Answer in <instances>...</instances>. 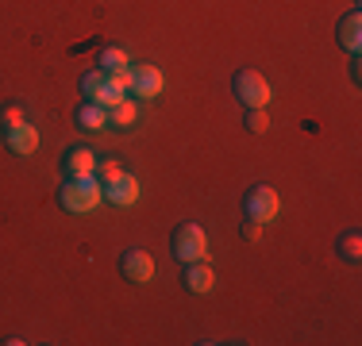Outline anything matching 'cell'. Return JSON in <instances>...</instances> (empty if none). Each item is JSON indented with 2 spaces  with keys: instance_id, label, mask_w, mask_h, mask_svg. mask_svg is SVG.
Segmentation results:
<instances>
[{
  "instance_id": "6da1fadb",
  "label": "cell",
  "mask_w": 362,
  "mask_h": 346,
  "mask_svg": "<svg viewBox=\"0 0 362 346\" xmlns=\"http://www.w3.org/2000/svg\"><path fill=\"white\" fill-rule=\"evenodd\" d=\"M58 204L74 215H89L105 204V185H100L93 173H85V177H66L62 189H58Z\"/></svg>"
},
{
  "instance_id": "7a4b0ae2",
  "label": "cell",
  "mask_w": 362,
  "mask_h": 346,
  "mask_svg": "<svg viewBox=\"0 0 362 346\" xmlns=\"http://www.w3.org/2000/svg\"><path fill=\"white\" fill-rule=\"evenodd\" d=\"M170 250H174L181 266L201 262V258H209V235H204L201 223H177L174 235H170Z\"/></svg>"
},
{
  "instance_id": "3957f363",
  "label": "cell",
  "mask_w": 362,
  "mask_h": 346,
  "mask_svg": "<svg viewBox=\"0 0 362 346\" xmlns=\"http://www.w3.org/2000/svg\"><path fill=\"white\" fill-rule=\"evenodd\" d=\"M231 93H235V100L243 104V108H266L274 97L270 81H266L258 69H239V73L231 77Z\"/></svg>"
},
{
  "instance_id": "277c9868",
  "label": "cell",
  "mask_w": 362,
  "mask_h": 346,
  "mask_svg": "<svg viewBox=\"0 0 362 346\" xmlns=\"http://www.w3.org/2000/svg\"><path fill=\"white\" fill-rule=\"evenodd\" d=\"M243 212L247 220H258V223H270L281 215V196L274 193L270 185H251L243 196Z\"/></svg>"
},
{
  "instance_id": "5b68a950",
  "label": "cell",
  "mask_w": 362,
  "mask_h": 346,
  "mask_svg": "<svg viewBox=\"0 0 362 346\" xmlns=\"http://www.w3.org/2000/svg\"><path fill=\"white\" fill-rule=\"evenodd\" d=\"M162 89H166V77H162L158 66H151V62L132 66V97L154 100V97H162Z\"/></svg>"
},
{
  "instance_id": "8992f818",
  "label": "cell",
  "mask_w": 362,
  "mask_h": 346,
  "mask_svg": "<svg viewBox=\"0 0 362 346\" xmlns=\"http://www.w3.org/2000/svg\"><path fill=\"white\" fill-rule=\"evenodd\" d=\"M119 273L132 285H146V281H154V258L146 254L143 246H132V250L119 254Z\"/></svg>"
},
{
  "instance_id": "52a82bcc",
  "label": "cell",
  "mask_w": 362,
  "mask_h": 346,
  "mask_svg": "<svg viewBox=\"0 0 362 346\" xmlns=\"http://www.w3.org/2000/svg\"><path fill=\"white\" fill-rule=\"evenodd\" d=\"M181 285H185L189 292H197V297H204V292L216 289V270H212L209 262H185V273H181Z\"/></svg>"
},
{
  "instance_id": "ba28073f",
  "label": "cell",
  "mask_w": 362,
  "mask_h": 346,
  "mask_svg": "<svg viewBox=\"0 0 362 346\" xmlns=\"http://www.w3.org/2000/svg\"><path fill=\"white\" fill-rule=\"evenodd\" d=\"M105 201L116 204V208H132L135 201H139V181L124 169L116 181H108V185H105Z\"/></svg>"
},
{
  "instance_id": "9c48e42d",
  "label": "cell",
  "mask_w": 362,
  "mask_h": 346,
  "mask_svg": "<svg viewBox=\"0 0 362 346\" xmlns=\"http://www.w3.org/2000/svg\"><path fill=\"white\" fill-rule=\"evenodd\" d=\"M4 143H8V150H12L16 158H31V154L39 150L35 124H20V127H12V131H4Z\"/></svg>"
},
{
  "instance_id": "30bf717a",
  "label": "cell",
  "mask_w": 362,
  "mask_h": 346,
  "mask_svg": "<svg viewBox=\"0 0 362 346\" xmlns=\"http://www.w3.org/2000/svg\"><path fill=\"white\" fill-rule=\"evenodd\" d=\"M335 39L347 54H358L362 50V12H347L339 23H335Z\"/></svg>"
},
{
  "instance_id": "8fae6325",
  "label": "cell",
  "mask_w": 362,
  "mask_h": 346,
  "mask_svg": "<svg viewBox=\"0 0 362 346\" xmlns=\"http://www.w3.org/2000/svg\"><path fill=\"white\" fill-rule=\"evenodd\" d=\"M74 124L81 127V131H105L108 127V108H100L97 100H85L74 108Z\"/></svg>"
},
{
  "instance_id": "7c38bea8",
  "label": "cell",
  "mask_w": 362,
  "mask_h": 346,
  "mask_svg": "<svg viewBox=\"0 0 362 346\" xmlns=\"http://www.w3.org/2000/svg\"><path fill=\"white\" fill-rule=\"evenodd\" d=\"M97 154L89 150V146H74L70 154H66V177H85V173L97 169Z\"/></svg>"
},
{
  "instance_id": "4fadbf2b",
  "label": "cell",
  "mask_w": 362,
  "mask_h": 346,
  "mask_svg": "<svg viewBox=\"0 0 362 346\" xmlns=\"http://www.w3.org/2000/svg\"><path fill=\"white\" fill-rule=\"evenodd\" d=\"M335 254H339L343 262H358V258H362V235H358L355 227L343 231V235L335 239Z\"/></svg>"
},
{
  "instance_id": "5bb4252c",
  "label": "cell",
  "mask_w": 362,
  "mask_h": 346,
  "mask_svg": "<svg viewBox=\"0 0 362 346\" xmlns=\"http://www.w3.org/2000/svg\"><path fill=\"white\" fill-rule=\"evenodd\" d=\"M135 119H139V104H135L132 97H124L119 104L108 108V124H116V127H132Z\"/></svg>"
},
{
  "instance_id": "9a60e30c",
  "label": "cell",
  "mask_w": 362,
  "mask_h": 346,
  "mask_svg": "<svg viewBox=\"0 0 362 346\" xmlns=\"http://www.w3.org/2000/svg\"><path fill=\"white\" fill-rule=\"evenodd\" d=\"M105 81H108V73L105 69H89V73H81V93H85V100H97L100 93H105Z\"/></svg>"
},
{
  "instance_id": "2e32d148",
  "label": "cell",
  "mask_w": 362,
  "mask_h": 346,
  "mask_svg": "<svg viewBox=\"0 0 362 346\" xmlns=\"http://www.w3.org/2000/svg\"><path fill=\"white\" fill-rule=\"evenodd\" d=\"M97 66L105 69V73H112V69H124V66H127V50H119V47H100Z\"/></svg>"
},
{
  "instance_id": "e0dca14e",
  "label": "cell",
  "mask_w": 362,
  "mask_h": 346,
  "mask_svg": "<svg viewBox=\"0 0 362 346\" xmlns=\"http://www.w3.org/2000/svg\"><path fill=\"white\" fill-rule=\"evenodd\" d=\"M243 124L251 135H266V127H270V119H266V108H243Z\"/></svg>"
},
{
  "instance_id": "ac0fdd59",
  "label": "cell",
  "mask_w": 362,
  "mask_h": 346,
  "mask_svg": "<svg viewBox=\"0 0 362 346\" xmlns=\"http://www.w3.org/2000/svg\"><path fill=\"white\" fill-rule=\"evenodd\" d=\"M20 124H28L23 108H20V104H4V108H0V127H4V131H12V127H20Z\"/></svg>"
},
{
  "instance_id": "d6986e66",
  "label": "cell",
  "mask_w": 362,
  "mask_h": 346,
  "mask_svg": "<svg viewBox=\"0 0 362 346\" xmlns=\"http://www.w3.org/2000/svg\"><path fill=\"white\" fill-rule=\"evenodd\" d=\"M119 173H124V166H119L116 158H105V162H97V169H93V177L100 181V185H108V181H116Z\"/></svg>"
},
{
  "instance_id": "ffe728a7",
  "label": "cell",
  "mask_w": 362,
  "mask_h": 346,
  "mask_svg": "<svg viewBox=\"0 0 362 346\" xmlns=\"http://www.w3.org/2000/svg\"><path fill=\"white\" fill-rule=\"evenodd\" d=\"M243 239H247V242L262 239V223H258V220H243Z\"/></svg>"
}]
</instances>
